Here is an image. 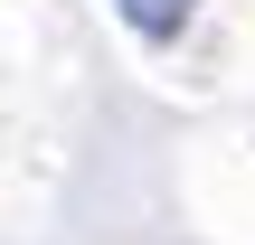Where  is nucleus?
<instances>
[{
	"label": "nucleus",
	"mask_w": 255,
	"mask_h": 245,
	"mask_svg": "<svg viewBox=\"0 0 255 245\" xmlns=\"http://www.w3.org/2000/svg\"><path fill=\"white\" fill-rule=\"evenodd\" d=\"M114 9H123V28H132V38H151V47H161V38H180V28H189V9H199V0H114Z\"/></svg>",
	"instance_id": "f257e3e1"
}]
</instances>
